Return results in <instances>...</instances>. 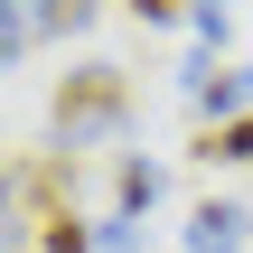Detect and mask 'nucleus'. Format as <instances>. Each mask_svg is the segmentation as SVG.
<instances>
[{
  "label": "nucleus",
  "instance_id": "1",
  "mask_svg": "<svg viewBox=\"0 0 253 253\" xmlns=\"http://www.w3.org/2000/svg\"><path fill=\"white\" fill-rule=\"evenodd\" d=\"M122 122H131L122 66H75V75L56 84V131H66V141H113Z\"/></svg>",
  "mask_w": 253,
  "mask_h": 253
},
{
  "label": "nucleus",
  "instance_id": "2",
  "mask_svg": "<svg viewBox=\"0 0 253 253\" xmlns=\"http://www.w3.org/2000/svg\"><path fill=\"white\" fill-rule=\"evenodd\" d=\"M244 235H253V216L225 207V197H207V207L188 216V253H244Z\"/></svg>",
  "mask_w": 253,
  "mask_h": 253
},
{
  "label": "nucleus",
  "instance_id": "3",
  "mask_svg": "<svg viewBox=\"0 0 253 253\" xmlns=\"http://www.w3.org/2000/svg\"><path fill=\"white\" fill-rule=\"evenodd\" d=\"M244 103H253V75L244 66H197V113H207V122H235Z\"/></svg>",
  "mask_w": 253,
  "mask_h": 253
},
{
  "label": "nucleus",
  "instance_id": "4",
  "mask_svg": "<svg viewBox=\"0 0 253 253\" xmlns=\"http://www.w3.org/2000/svg\"><path fill=\"white\" fill-rule=\"evenodd\" d=\"M113 207H122V216H150V207H160V160H122V169H113Z\"/></svg>",
  "mask_w": 253,
  "mask_h": 253
},
{
  "label": "nucleus",
  "instance_id": "5",
  "mask_svg": "<svg viewBox=\"0 0 253 253\" xmlns=\"http://www.w3.org/2000/svg\"><path fill=\"white\" fill-rule=\"evenodd\" d=\"M197 160H235V169H253V113H235V122H216V131L197 141Z\"/></svg>",
  "mask_w": 253,
  "mask_h": 253
},
{
  "label": "nucleus",
  "instance_id": "6",
  "mask_svg": "<svg viewBox=\"0 0 253 253\" xmlns=\"http://www.w3.org/2000/svg\"><path fill=\"white\" fill-rule=\"evenodd\" d=\"M38 253H103V244H94V235H84L66 207H56V216H47V235H38Z\"/></svg>",
  "mask_w": 253,
  "mask_h": 253
},
{
  "label": "nucleus",
  "instance_id": "7",
  "mask_svg": "<svg viewBox=\"0 0 253 253\" xmlns=\"http://www.w3.org/2000/svg\"><path fill=\"white\" fill-rule=\"evenodd\" d=\"M84 19H94V0H38V28H56V38L84 28Z\"/></svg>",
  "mask_w": 253,
  "mask_h": 253
},
{
  "label": "nucleus",
  "instance_id": "8",
  "mask_svg": "<svg viewBox=\"0 0 253 253\" xmlns=\"http://www.w3.org/2000/svg\"><path fill=\"white\" fill-rule=\"evenodd\" d=\"M131 9H141L150 28H178V19H197V0H131Z\"/></svg>",
  "mask_w": 253,
  "mask_h": 253
}]
</instances>
